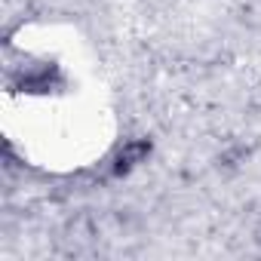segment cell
Returning <instances> with one entry per match:
<instances>
[{
	"label": "cell",
	"mask_w": 261,
	"mask_h": 261,
	"mask_svg": "<svg viewBox=\"0 0 261 261\" xmlns=\"http://www.w3.org/2000/svg\"><path fill=\"white\" fill-rule=\"evenodd\" d=\"M151 154V142L148 139H133V142H123V148L111 157V172L114 175H126L133 172L139 163H145Z\"/></svg>",
	"instance_id": "obj_1"
}]
</instances>
